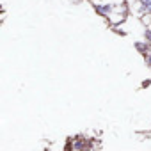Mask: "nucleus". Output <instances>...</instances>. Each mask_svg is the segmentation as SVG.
<instances>
[{"label":"nucleus","instance_id":"f257e3e1","mask_svg":"<svg viewBox=\"0 0 151 151\" xmlns=\"http://www.w3.org/2000/svg\"><path fill=\"white\" fill-rule=\"evenodd\" d=\"M142 4H146V6H151V0H140Z\"/></svg>","mask_w":151,"mask_h":151},{"label":"nucleus","instance_id":"f03ea898","mask_svg":"<svg viewBox=\"0 0 151 151\" xmlns=\"http://www.w3.org/2000/svg\"><path fill=\"white\" fill-rule=\"evenodd\" d=\"M149 64H151V57H149Z\"/></svg>","mask_w":151,"mask_h":151}]
</instances>
